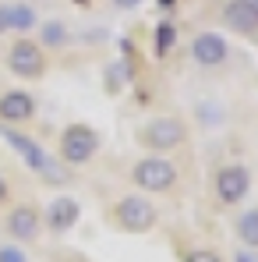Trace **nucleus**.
<instances>
[{
	"mask_svg": "<svg viewBox=\"0 0 258 262\" xmlns=\"http://www.w3.org/2000/svg\"><path fill=\"white\" fill-rule=\"evenodd\" d=\"M131 177H134V184H138L142 191L156 195V191L173 188V181H177V167H173L170 160H163V156H145V160L134 163Z\"/></svg>",
	"mask_w": 258,
	"mask_h": 262,
	"instance_id": "1",
	"label": "nucleus"
},
{
	"mask_svg": "<svg viewBox=\"0 0 258 262\" xmlns=\"http://www.w3.org/2000/svg\"><path fill=\"white\" fill-rule=\"evenodd\" d=\"M117 223H121V230H128V234H145V230H152V223H156V206H152V199H145V195H124V199L117 202Z\"/></svg>",
	"mask_w": 258,
	"mask_h": 262,
	"instance_id": "2",
	"label": "nucleus"
},
{
	"mask_svg": "<svg viewBox=\"0 0 258 262\" xmlns=\"http://www.w3.org/2000/svg\"><path fill=\"white\" fill-rule=\"evenodd\" d=\"M96 149H99V135L92 128H85V124H71L60 135V156H64V163L82 167V163H88L96 156Z\"/></svg>",
	"mask_w": 258,
	"mask_h": 262,
	"instance_id": "3",
	"label": "nucleus"
},
{
	"mask_svg": "<svg viewBox=\"0 0 258 262\" xmlns=\"http://www.w3.org/2000/svg\"><path fill=\"white\" fill-rule=\"evenodd\" d=\"M142 138H145L149 149H156V152H170V149H177V145H184L187 128H184V121H177V117H156V121L145 124Z\"/></svg>",
	"mask_w": 258,
	"mask_h": 262,
	"instance_id": "4",
	"label": "nucleus"
},
{
	"mask_svg": "<svg viewBox=\"0 0 258 262\" xmlns=\"http://www.w3.org/2000/svg\"><path fill=\"white\" fill-rule=\"evenodd\" d=\"M7 68H11L18 78H39L46 71L43 46L32 43V39H18V43L7 50Z\"/></svg>",
	"mask_w": 258,
	"mask_h": 262,
	"instance_id": "5",
	"label": "nucleus"
},
{
	"mask_svg": "<svg viewBox=\"0 0 258 262\" xmlns=\"http://www.w3.org/2000/svg\"><path fill=\"white\" fill-rule=\"evenodd\" d=\"M248 191H251V174H248V167L230 163V167H219V170H216V195H219V202L233 206V202H241Z\"/></svg>",
	"mask_w": 258,
	"mask_h": 262,
	"instance_id": "6",
	"label": "nucleus"
},
{
	"mask_svg": "<svg viewBox=\"0 0 258 262\" xmlns=\"http://www.w3.org/2000/svg\"><path fill=\"white\" fill-rule=\"evenodd\" d=\"M4 138H7V145H11V149H14V152H18V156H21V160H25L32 170H39V174L50 177V181H57V177H60V174H57V167H53V160L46 156L43 149H39V145L29 138V135H18V131L4 128Z\"/></svg>",
	"mask_w": 258,
	"mask_h": 262,
	"instance_id": "7",
	"label": "nucleus"
},
{
	"mask_svg": "<svg viewBox=\"0 0 258 262\" xmlns=\"http://www.w3.org/2000/svg\"><path fill=\"white\" fill-rule=\"evenodd\" d=\"M226 57H230V46L219 32H198L191 39V60L198 68H219L226 64Z\"/></svg>",
	"mask_w": 258,
	"mask_h": 262,
	"instance_id": "8",
	"label": "nucleus"
},
{
	"mask_svg": "<svg viewBox=\"0 0 258 262\" xmlns=\"http://www.w3.org/2000/svg\"><path fill=\"white\" fill-rule=\"evenodd\" d=\"M39 230H43V216H39L36 206H14V209L7 213V234H11L18 245L36 241Z\"/></svg>",
	"mask_w": 258,
	"mask_h": 262,
	"instance_id": "9",
	"label": "nucleus"
},
{
	"mask_svg": "<svg viewBox=\"0 0 258 262\" xmlns=\"http://www.w3.org/2000/svg\"><path fill=\"white\" fill-rule=\"evenodd\" d=\"M36 117V99L25 89H11L0 96V121L4 124H25Z\"/></svg>",
	"mask_w": 258,
	"mask_h": 262,
	"instance_id": "10",
	"label": "nucleus"
},
{
	"mask_svg": "<svg viewBox=\"0 0 258 262\" xmlns=\"http://www.w3.org/2000/svg\"><path fill=\"white\" fill-rule=\"evenodd\" d=\"M223 25L241 32V36H255L258 32V11H251L244 0H226L223 7Z\"/></svg>",
	"mask_w": 258,
	"mask_h": 262,
	"instance_id": "11",
	"label": "nucleus"
},
{
	"mask_svg": "<svg viewBox=\"0 0 258 262\" xmlns=\"http://www.w3.org/2000/svg\"><path fill=\"white\" fill-rule=\"evenodd\" d=\"M82 216V206L71 199V195H57L53 202H50V209H46V223L57 230V234H64V230H71L75 223Z\"/></svg>",
	"mask_w": 258,
	"mask_h": 262,
	"instance_id": "12",
	"label": "nucleus"
},
{
	"mask_svg": "<svg viewBox=\"0 0 258 262\" xmlns=\"http://www.w3.org/2000/svg\"><path fill=\"white\" fill-rule=\"evenodd\" d=\"M7 29H14V32H29V29H36V11H32L29 4L0 7V32H7Z\"/></svg>",
	"mask_w": 258,
	"mask_h": 262,
	"instance_id": "13",
	"label": "nucleus"
},
{
	"mask_svg": "<svg viewBox=\"0 0 258 262\" xmlns=\"http://www.w3.org/2000/svg\"><path fill=\"white\" fill-rule=\"evenodd\" d=\"M237 237L244 248H258V209H248L237 220Z\"/></svg>",
	"mask_w": 258,
	"mask_h": 262,
	"instance_id": "14",
	"label": "nucleus"
},
{
	"mask_svg": "<svg viewBox=\"0 0 258 262\" xmlns=\"http://www.w3.org/2000/svg\"><path fill=\"white\" fill-rule=\"evenodd\" d=\"M39 39L46 46H64L67 43V29H64V21H46L43 29H39Z\"/></svg>",
	"mask_w": 258,
	"mask_h": 262,
	"instance_id": "15",
	"label": "nucleus"
},
{
	"mask_svg": "<svg viewBox=\"0 0 258 262\" xmlns=\"http://www.w3.org/2000/svg\"><path fill=\"white\" fill-rule=\"evenodd\" d=\"M0 262H29L21 245H0Z\"/></svg>",
	"mask_w": 258,
	"mask_h": 262,
	"instance_id": "16",
	"label": "nucleus"
},
{
	"mask_svg": "<svg viewBox=\"0 0 258 262\" xmlns=\"http://www.w3.org/2000/svg\"><path fill=\"white\" fill-rule=\"evenodd\" d=\"M170 39H173V25H159V53H167Z\"/></svg>",
	"mask_w": 258,
	"mask_h": 262,
	"instance_id": "17",
	"label": "nucleus"
},
{
	"mask_svg": "<svg viewBox=\"0 0 258 262\" xmlns=\"http://www.w3.org/2000/svg\"><path fill=\"white\" fill-rule=\"evenodd\" d=\"M187 262H223V259H219L216 252H191V255H187Z\"/></svg>",
	"mask_w": 258,
	"mask_h": 262,
	"instance_id": "18",
	"label": "nucleus"
},
{
	"mask_svg": "<svg viewBox=\"0 0 258 262\" xmlns=\"http://www.w3.org/2000/svg\"><path fill=\"white\" fill-rule=\"evenodd\" d=\"M142 0H113V7H121V11H134Z\"/></svg>",
	"mask_w": 258,
	"mask_h": 262,
	"instance_id": "19",
	"label": "nucleus"
},
{
	"mask_svg": "<svg viewBox=\"0 0 258 262\" xmlns=\"http://www.w3.org/2000/svg\"><path fill=\"white\" fill-rule=\"evenodd\" d=\"M237 262H258V259L251 255V248H248V252H237Z\"/></svg>",
	"mask_w": 258,
	"mask_h": 262,
	"instance_id": "20",
	"label": "nucleus"
},
{
	"mask_svg": "<svg viewBox=\"0 0 258 262\" xmlns=\"http://www.w3.org/2000/svg\"><path fill=\"white\" fill-rule=\"evenodd\" d=\"M0 199H7V184L4 181H0Z\"/></svg>",
	"mask_w": 258,
	"mask_h": 262,
	"instance_id": "21",
	"label": "nucleus"
},
{
	"mask_svg": "<svg viewBox=\"0 0 258 262\" xmlns=\"http://www.w3.org/2000/svg\"><path fill=\"white\" fill-rule=\"evenodd\" d=\"M244 4H248V7H251V11H258V0H244Z\"/></svg>",
	"mask_w": 258,
	"mask_h": 262,
	"instance_id": "22",
	"label": "nucleus"
}]
</instances>
